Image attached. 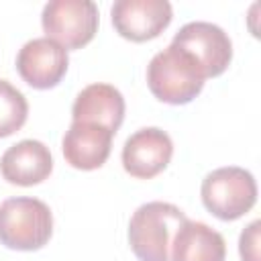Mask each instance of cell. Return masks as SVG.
Returning <instances> with one entry per match:
<instances>
[{
  "label": "cell",
  "instance_id": "3",
  "mask_svg": "<svg viewBox=\"0 0 261 261\" xmlns=\"http://www.w3.org/2000/svg\"><path fill=\"white\" fill-rule=\"evenodd\" d=\"M53 232V214L39 198L16 196L0 204V243L14 251H37Z\"/></svg>",
  "mask_w": 261,
  "mask_h": 261
},
{
  "label": "cell",
  "instance_id": "9",
  "mask_svg": "<svg viewBox=\"0 0 261 261\" xmlns=\"http://www.w3.org/2000/svg\"><path fill=\"white\" fill-rule=\"evenodd\" d=\"M173 155L169 135L157 126H145L133 133L122 147V167L139 179H151L161 173Z\"/></svg>",
  "mask_w": 261,
  "mask_h": 261
},
{
  "label": "cell",
  "instance_id": "10",
  "mask_svg": "<svg viewBox=\"0 0 261 261\" xmlns=\"http://www.w3.org/2000/svg\"><path fill=\"white\" fill-rule=\"evenodd\" d=\"M114 133L100 124L90 122H71L63 135V157L65 161L82 171L98 169L106 163L112 149Z\"/></svg>",
  "mask_w": 261,
  "mask_h": 261
},
{
  "label": "cell",
  "instance_id": "13",
  "mask_svg": "<svg viewBox=\"0 0 261 261\" xmlns=\"http://www.w3.org/2000/svg\"><path fill=\"white\" fill-rule=\"evenodd\" d=\"M171 261H224V237L198 220H186L173 234Z\"/></svg>",
  "mask_w": 261,
  "mask_h": 261
},
{
  "label": "cell",
  "instance_id": "4",
  "mask_svg": "<svg viewBox=\"0 0 261 261\" xmlns=\"http://www.w3.org/2000/svg\"><path fill=\"white\" fill-rule=\"evenodd\" d=\"M208 212L220 220H237L257 202V184L251 171L228 165L210 171L200 188Z\"/></svg>",
  "mask_w": 261,
  "mask_h": 261
},
{
  "label": "cell",
  "instance_id": "11",
  "mask_svg": "<svg viewBox=\"0 0 261 261\" xmlns=\"http://www.w3.org/2000/svg\"><path fill=\"white\" fill-rule=\"evenodd\" d=\"M53 171V157L45 143L35 139L18 141L8 147L0 157V173L8 184L35 186L49 177Z\"/></svg>",
  "mask_w": 261,
  "mask_h": 261
},
{
  "label": "cell",
  "instance_id": "7",
  "mask_svg": "<svg viewBox=\"0 0 261 261\" xmlns=\"http://www.w3.org/2000/svg\"><path fill=\"white\" fill-rule=\"evenodd\" d=\"M110 14L120 37L143 43L159 37L169 27L173 10L167 0H116Z\"/></svg>",
  "mask_w": 261,
  "mask_h": 261
},
{
  "label": "cell",
  "instance_id": "1",
  "mask_svg": "<svg viewBox=\"0 0 261 261\" xmlns=\"http://www.w3.org/2000/svg\"><path fill=\"white\" fill-rule=\"evenodd\" d=\"M204 71L200 63L177 45H169L147 65V86L151 94L165 104H188L204 88Z\"/></svg>",
  "mask_w": 261,
  "mask_h": 261
},
{
  "label": "cell",
  "instance_id": "5",
  "mask_svg": "<svg viewBox=\"0 0 261 261\" xmlns=\"http://www.w3.org/2000/svg\"><path fill=\"white\" fill-rule=\"evenodd\" d=\"M98 6L92 0H51L41 14L49 39L67 49H82L98 31Z\"/></svg>",
  "mask_w": 261,
  "mask_h": 261
},
{
  "label": "cell",
  "instance_id": "12",
  "mask_svg": "<svg viewBox=\"0 0 261 261\" xmlns=\"http://www.w3.org/2000/svg\"><path fill=\"white\" fill-rule=\"evenodd\" d=\"M73 122H90L116 133L124 120V98L110 84L86 86L71 106Z\"/></svg>",
  "mask_w": 261,
  "mask_h": 261
},
{
  "label": "cell",
  "instance_id": "8",
  "mask_svg": "<svg viewBox=\"0 0 261 261\" xmlns=\"http://www.w3.org/2000/svg\"><path fill=\"white\" fill-rule=\"evenodd\" d=\"M69 65L67 51L49 37L27 41L16 55V71L35 90L55 88Z\"/></svg>",
  "mask_w": 261,
  "mask_h": 261
},
{
  "label": "cell",
  "instance_id": "2",
  "mask_svg": "<svg viewBox=\"0 0 261 261\" xmlns=\"http://www.w3.org/2000/svg\"><path fill=\"white\" fill-rule=\"evenodd\" d=\"M186 214L169 202H147L139 206L128 222V245L139 261H169V247Z\"/></svg>",
  "mask_w": 261,
  "mask_h": 261
},
{
  "label": "cell",
  "instance_id": "14",
  "mask_svg": "<svg viewBox=\"0 0 261 261\" xmlns=\"http://www.w3.org/2000/svg\"><path fill=\"white\" fill-rule=\"evenodd\" d=\"M29 116V104L20 90L0 80V139L20 130Z\"/></svg>",
  "mask_w": 261,
  "mask_h": 261
},
{
  "label": "cell",
  "instance_id": "6",
  "mask_svg": "<svg viewBox=\"0 0 261 261\" xmlns=\"http://www.w3.org/2000/svg\"><path fill=\"white\" fill-rule=\"evenodd\" d=\"M171 43L188 51L200 63L206 77H216L224 73L232 59V43L228 35L218 24L206 20L184 24L175 33Z\"/></svg>",
  "mask_w": 261,
  "mask_h": 261
},
{
  "label": "cell",
  "instance_id": "15",
  "mask_svg": "<svg viewBox=\"0 0 261 261\" xmlns=\"http://www.w3.org/2000/svg\"><path fill=\"white\" fill-rule=\"evenodd\" d=\"M259 220H253L239 239V251L243 261H259Z\"/></svg>",
  "mask_w": 261,
  "mask_h": 261
}]
</instances>
